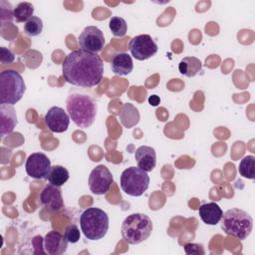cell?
<instances>
[{"mask_svg": "<svg viewBox=\"0 0 255 255\" xmlns=\"http://www.w3.org/2000/svg\"><path fill=\"white\" fill-rule=\"evenodd\" d=\"M111 68L114 74L119 76H127L130 74L133 70L132 59L128 53H117L112 58Z\"/></svg>", "mask_w": 255, "mask_h": 255, "instance_id": "cell-17", "label": "cell"}, {"mask_svg": "<svg viewBox=\"0 0 255 255\" xmlns=\"http://www.w3.org/2000/svg\"><path fill=\"white\" fill-rule=\"evenodd\" d=\"M40 201L43 206L52 211H60L64 207L62 192L58 186L47 184L40 194Z\"/></svg>", "mask_w": 255, "mask_h": 255, "instance_id": "cell-14", "label": "cell"}, {"mask_svg": "<svg viewBox=\"0 0 255 255\" xmlns=\"http://www.w3.org/2000/svg\"><path fill=\"white\" fill-rule=\"evenodd\" d=\"M62 73L67 83L91 88L99 85L103 80L104 64L97 53L78 49L66 56L62 64Z\"/></svg>", "mask_w": 255, "mask_h": 255, "instance_id": "cell-1", "label": "cell"}, {"mask_svg": "<svg viewBox=\"0 0 255 255\" xmlns=\"http://www.w3.org/2000/svg\"><path fill=\"white\" fill-rule=\"evenodd\" d=\"M68 243L64 234L51 230L44 237L43 247L45 253L49 255H62L67 251Z\"/></svg>", "mask_w": 255, "mask_h": 255, "instance_id": "cell-13", "label": "cell"}, {"mask_svg": "<svg viewBox=\"0 0 255 255\" xmlns=\"http://www.w3.org/2000/svg\"><path fill=\"white\" fill-rule=\"evenodd\" d=\"M121 123L127 128H130L137 125L139 121V113L137 109L130 103H126L122 107V110L119 114Z\"/></svg>", "mask_w": 255, "mask_h": 255, "instance_id": "cell-19", "label": "cell"}, {"mask_svg": "<svg viewBox=\"0 0 255 255\" xmlns=\"http://www.w3.org/2000/svg\"><path fill=\"white\" fill-rule=\"evenodd\" d=\"M34 6L29 2H20L13 9V18L16 22L22 23L27 22L30 18L33 17Z\"/></svg>", "mask_w": 255, "mask_h": 255, "instance_id": "cell-22", "label": "cell"}, {"mask_svg": "<svg viewBox=\"0 0 255 255\" xmlns=\"http://www.w3.org/2000/svg\"><path fill=\"white\" fill-rule=\"evenodd\" d=\"M149 176L139 167L129 166L122 172L121 187L129 196H140L148 188Z\"/></svg>", "mask_w": 255, "mask_h": 255, "instance_id": "cell-7", "label": "cell"}, {"mask_svg": "<svg viewBox=\"0 0 255 255\" xmlns=\"http://www.w3.org/2000/svg\"><path fill=\"white\" fill-rule=\"evenodd\" d=\"M18 124L15 109L11 105H0V134L1 136L11 133Z\"/></svg>", "mask_w": 255, "mask_h": 255, "instance_id": "cell-15", "label": "cell"}, {"mask_svg": "<svg viewBox=\"0 0 255 255\" xmlns=\"http://www.w3.org/2000/svg\"><path fill=\"white\" fill-rule=\"evenodd\" d=\"M159 102H160V99L156 95H152L148 98V103L151 106H157L159 104Z\"/></svg>", "mask_w": 255, "mask_h": 255, "instance_id": "cell-29", "label": "cell"}, {"mask_svg": "<svg viewBox=\"0 0 255 255\" xmlns=\"http://www.w3.org/2000/svg\"><path fill=\"white\" fill-rule=\"evenodd\" d=\"M109 28L116 37H124L128 31V24L122 17L114 16L110 19Z\"/></svg>", "mask_w": 255, "mask_h": 255, "instance_id": "cell-24", "label": "cell"}, {"mask_svg": "<svg viewBox=\"0 0 255 255\" xmlns=\"http://www.w3.org/2000/svg\"><path fill=\"white\" fill-rule=\"evenodd\" d=\"M66 108L72 122L80 128H90L96 119V101L86 94L73 93L66 100Z\"/></svg>", "mask_w": 255, "mask_h": 255, "instance_id": "cell-2", "label": "cell"}, {"mask_svg": "<svg viewBox=\"0 0 255 255\" xmlns=\"http://www.w3.org/2000/svg\"><path fill=\"white\" fill-rule=\"evenodd\" d=\"M51 167V160L43 152L30 154L25 163L27 174L35 179H47Z\"/></svg>", "mask_w": 255, "mask_h": 255, "instance_id": "cell-11", "label": "cell"}, {"mask_svg": "<svg viewBox=\"0 0 255 255\" xmlns=\"http://www.w3.org/2000/svg\"><path fill=\"white\" fill-rule=\"evenodd\" d=\"M200 219L207 225H216L222 218L223 211L221 207L215 202H208L202 204L198 209Z\"/></svg>", "mask_w": 255, "mask_h": 255, "instance_id": "cell-18", "label": "cell"}, {"mask_svg": "<svg viewBox=\"0 0 255 255\" xmlns=\"http://www.w3.org/2000/svg\"><path fill=\"white\" fill-rule=\"evenodd\" d=\"M64 235L69 243H77L80 240V229L76 224H70L66 227Z\"/></svg>", "mask_w": 255, "mask_h": 255, "instance_id": "cell-26", "label": "cell"}, {"mask_svg": "<svg viewBox=\"0 0 255 255\" xmlns=\"http://www.w3.org/2000/svg\"><path fill=\"white\" fill-rule=\"evenodd\" d=\"M69 177H70V174L68 169L62 165L56 164L51 167L47 179L51 184L60 187L68 181Z\"/></svg>", "mask_w": 255, "mask_h": 255, "instance_id": "cell-21", "label": "cell"}, {"mask_svg": "<svg viewBox=\"0 0 255 255\" xmlns=\"http://www.w3.org/2000/svg\"><path fill=\"white\" fill-rule=\"evenodd\" d=\"M134 158L137 163V167L149 172L153 170L156 164V153L153 147L147 145L139 146L134 152Z\"/></svg>", "mask_w": 255, "mask_h": 255, "instance_id": "cell-16", "label": "cell"}, {"mask_svg": "<svg viewBox=\"0 0 255 255\" xmlns=\"http://www.w3.org/2000/svg\"><path fill=\"white\" fill-rule=\"evenodd\" d=\"M78 40L80 49L91 53L101 52L106 43L104 33L96 26H87L79 35Z\"/></svg>", "mask_w": 255, "mask_h": 255, "instance_id": "cell-10", "label": "cell"}, {"mask_svg": "<svg viewBox=\"0 0 255 255\" xmlns=\"http://www.w3.org/2000/svg\"><path fill=\"white\" fill-rule=\"evenodd\" d=\"M128 50L134 59L144 61L154 56L158 47L151 36L141 34L130 39L128 43Z\"/></svg>", "mask_w": 255, "mask_h": 255, "instance_id": "cell-8", "label": "cell"}, {"mask_svg": "<svg viewBox=\"0 0 255 255\" xmlns=\"http://www.w3.org/2000/svg\"><path fill=\"white\" fill-rule=\"evenodd\" d=\"M45 124L47 128L56 133L64 132L68 129L70 125V117L60 107H52L45 115Z\"/></svg>", "mask_w": 255, "mask_h": 255, "instance_id": "cell-12", "label": "cell"}, {"mask_svg": "<svg viewBox=\"0 0 255 255\" xmlns=\"http://www.w3.org/2000/svg\"><path fill=\"white\" fill-rule=\"evenodd\" d=\"M153 229L151 219L144 213L128 215L122 223L121 232L123 239L128 244H139L146 240Z\"/></svg>", "mask_w": 255, "mask_h": 255, "instance_id": "cell-3", "label": "cell"}, {"mask_svg": "<svg viewBox=\"0 0 255 255\" xmlns=\"http://www.w3.org/2000/svg\"><path fill=\"white\" fill-rule=\"evenodd\" d=\"M184 251L186 254H204L205 251L203 249V246L201 244H196V243H187L184 245Z\"/></svg>", "mask_w": 255, "mask_h": 255, "instance_id": "cell-27", "label": "cell"}, {"mask_svg": "<svg viewBox=\"0 0 255 255\" xmlns=\"http://www.w3.org/2000/svg\"><path fill=\"white\" fill-rule=\"evenodd\" d=\"M114 181V177L110 169L104 165L99 164L91 171L89 175L90 190L96 195L106 194Z\"/></svg>", "mask_w": 255, "mask_h": 255, "instance_id": "cell-9", "label": "cell"}, {"mask_svg": "<svg viewBox=\"0 0 255 255\" xmlns=\"http://www.w3.org/2000/svg\"><path fill=\"white\" fill-rule=\"evenodd\" d=\"M26 91V85L22 76L14 70H5L0 74V103L15 105Z\"/></svg>", "mask_w": 255, "mask_h": 255, "instance_id": "cell-6", "label": "cell"}, {"mask_svg": "<svg viewBox=\"0 0 255 255\" xmlns=\"http://www.w3.org/2000/svg\"><path fill=\"white\" fill-rule=\"evenodd\" d=\"M222 230L239 240L246 239L253 228V219L249 213L239 208H231L225 211L221 218Z\"/></svg>", "mask_w": 255, "mask_h": 255, "instance_id": "cell-5", "label": "cell"}, {"mask_svg": "<svg viewBox=\"0 0 255 255\" xmlns=\"http://www.w3.org/2000/svg\"><path fill=\"white\" fill-rule=\"evenodd\" d=\"M238 172L242 177L248 179L255 178V156L246 155L244 156L238 166Z\"/></svg>", "mask_w": 255, "mask_h": 255, "instance_id": "cell-23", "label": "cell"}, {"mask_svg": "<svg viewBox=\"0 0 255 255\" xmlns=\"http://www.w3.org/2000/svg\"><path fill=\"white\" fill-rule=\"evenodd\" d=\"M43 31V21L37 16H33L24 24V32L30 37H36Z\"/></svg>", "mask_w": 255, "mask_h": 255, "instance_id": "cell-25", "label": "cell"}, {"mask_svg": "<svg viewBox=\"0 0 255 255\" xmlns=\"http://www.w3.org/2000/svg\"><path fill=\"white\" fill-rule=\"evenodd\" d=\"M80 226L83 234L89 240L102 239L108 232L110 219L106 211L98 207H89L80 217Z\"/></svg>", "mask_w": 255, "mask_h": 255, "instance_id": "cell-4", "label": "cell"}, {"mask_svg": "<svg viewBox=\"0 0 255 255\" xmlns=\"http://www.w3.org/2000/svg\"><path fill=\"white\" fill-rule=\"evenodd\" d=\"M0 60L2 64H10L15 60V56L13 52L5 47H1L0 49Z\"/></svg>", "mask_w": 255, "mask_h": 255, "instance_id": "cell-28", "label": "cell"}, {"mask_svg": "<svg viewBox=\"0 0 255 255\" xmlns=\"http://www.w3.org/2000/svg\"><path fill=\"white\" fill-rule=\"evenodd\" d=\"M202 68V64L199 59L195 57H184L178 64V71L181 75L191 78L197 75Z\"/></svg>", "mask_w": 255, "mask_h": 255, "instance_id": "cell-20", "label": "cell"}]
</instances>
